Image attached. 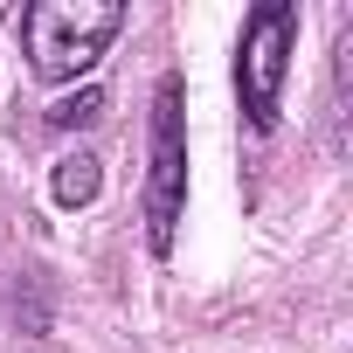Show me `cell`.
I'll use <instances>...</instances> for the list:
<instances>
[{
  "label": "cell",
  "mask_w": 353,
  "mask_h": 353,
  "mask_svg": "<svg viewBox=\"0 0 353 353\" xmlns=\"http://www.w3.org/2000/svg\"><path fill=\"white\" fill-rule=\"evenodd\" d=\"M49 188H56V201H63V208H90V201H97V188H104V166H97V152H63Z\"/></svg>",
  "instance_id": "4"
},
{
  "label": "cell",
  "mask_w": 353,
  "mask_h": 353,
  "mask_svg": "<svg viewBox=\"0 0 353 353\" xmlns=\"http://www.w3.org/2000/svg\"><path fill=\"white\" fill-rule=\"evenodd\" d=\"M291 49H298V8H291V0H263V8H250L243 42H236V97H243L250 132H270L277 125V97H284V77H291Z\"/></svg>",
  "instance_id": "2"
},
{
  "label": "cell",
  "mask_w": 353,
  "mask_h": 353,
  "mask_svg": "<svg viewBox=\"0 0 353 353\" xmlns=\"http://www.w3.org/2000/svg\"><path fill=\"white\" fill-rule=\"evenodd\" d=\"M97 111H104V90L83 83L77 97H56V104H49V125H56V132H77V125H97Z\"/></svg>",
  "instance_id": "5"
},
{
  "label": "cell",
  "mask_w": 353,
  "mask_h": 353,
  "mask_svg": "<svg viewBox=\"0 0 353 353\" xmlns=\"http://www.w3.org/2000/svg\"><path fill=\"white\" fill-rule=\"evenodd\" d=\"M118 28H125L118 0H35L21 14V49L42 83H77L97 70V56L111 49Z\"/></svg>",
  "instance_id": "1"
},
{
  "label": "cell",
  "mask_w": 353,
  "mask_h": 353,
  "mask_svg": "<svg viewBox=\"0 0 353 353\" xmlns=\"http://www.w3.org/2000/svg\"><path fill=\"white\" fill-rule=\"evenodd\" d=\"M188 215V125H181V77L152 90V173H145V236L152 256L173 250V229Z\"/></svg>",
  "instance_id": "3"
}]
</instances>
